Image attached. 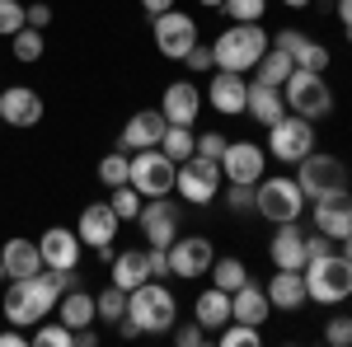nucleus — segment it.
Listing matches in <instances>:
<instances>
[{"label":"nucleus","instance_id":"obj_21","mask_svg":"<svg viewBox=\"0 0 352 347\" xmlns=\"http://www.w3.org/2000/svg\"><path fill=\"white\" fill-rule=\"evenodd\" d=\"M164 127H169V122H164L160 108H141V113H132L127 127H122V150H151V146H160Z\"/></svg>","mask_w":352,"mask_h":347},{"label":"nucleus","instance_id":"obj_55","mask_svg":"<svg viewBox=\"0 0 352 347\" xmlns=\"http://www.w3.org/2000/svg\"><path fill=\"white\" fill-rule=\"evenodd\" d=\"M282 5H287V10H305L310 0H282Z\"/></svg>","mask_w":352,"mask_h":347},{"label":"nucleus","instance_id":"obj_26","mask_svg":"<svg viewBox=\"0 0 352 347\" xmlns=\"http://www.w3.org/2000/svg\"><path fill=\"white\" fill-rule=\"evenodd\" d=\"M244 113H249L254 122L272 127L277 117H287V99H282V89H277V85L254 80V85H249V104H244Z\"/></svg>","mask_w":352,"mask_h":347},{"label":"nucleus","instance_id":"obj_30","mask_svg":"<svg viewBox=\"0 0 352 347\" xmlns=\"http://www.w3.org/2000/svg\"><path fill=\"white\" fill-rule=\"evenodd\" d=\"M254 71H258V80H263V85H277V89H282V80L296 71V61H292V52H282V47H268V52L258 56Z\"/></svg>","mask_w":352,"mask_h":347},{"label":"nucleus","instance_id":"obj_20","mask_svg":"<svg viewBox=\"0 0 352 347\" xmlns=\"http://www.w3.org/2000/svg\"><path fill=\"white\" fill-rule=\"evenodd\" d=\"M315 230L329 235L338 244L352 230V192H329V197H315Z\"/></svg>","mask_w":352,"mask_h":347},{"label":"nucleus","instance_id":"obj_1","mask_svg":"<svg viewBox=\"0 0 352 347\" xmlns=\"http://www.w3.org/2000/svg\"><path fill=\"white\" fill-rule=\"evenodd\" d=\"M56 291L52 282H47V272H33V277H14L10 287H5V324H19V328H33V324H43L47 315H56Z\"/></svg>","mask_w":352,"mask_h":347},{"label":"nucleus","instance_id":"obj_2","mask_svg":"<svg viewBox=\"0 0 352 347\" xmlns=\"http://www.w3.org/2000/svg\"><path fill=\"white\" fill-rule=\"evenodd\" d=\"M127 320H132L141 333L160 338V333H169L174 320H179V300H174V291H169L164 282L151 277V282H141V287L127 291Z\"/></svg>","mask_w":352,"mask_h":347},{"label":"nucleus","instance_id":"obj_8","mask_svg":"<svg viewBox=\"0 0 352 347\" xmlns=\"http://www.w3.org/2000/svg\"><path fill=\"white\" fill-rule=\"evenodd\" d=\"M221 183H226V174H221L217 160H207V155H188V160L179 164L174 192H179L188 207H212L217 192H221Z\"/></svg>","mask_w":352,"mask_h":347},{"label":"nucleus","instance_id":"obj_52","mask_svg":"<svg viewBox=\"0 0 352 347\" xmlns=\"http://www.w3.org/2000/svg\"><path fill=\"white\" fill-rule=\"evenodd\" d=\"M338 24L348 28V38H352V0H338Z\"/></svg>","mask_w":352,"mask_h":347},{"label":"nucleus","instance_id":"obj_18","mask_svg":"<svg viewBox=\"0 0 352 347\" xmlns=\"http://www.w3.org/2000/svg\"><path fill=\"white\" fill-rule=\"evenodd\" d=\"M38 254H43V267H80L85 244H80L76 230L52 225V230H43V235H38Z\"/></svg>","mask_w":352,"mask_h":347},{"label":"nucleus","instance_id":"obj_33","mask_svg":"<svg viewBox=\"0 0 352 347\" xmlns=\"http://www.w3.org/2000/svg\"><path fill=\"white\" fill-rule=\"evenodd\" d=\"M292 61H296L300 71H329V47L300 33V38H296V47H292Z\"/></svg>","mask_w":352,"mask_h":347},{"label":"nucleus","instance_id":"obj_24","mask_svg":"<svg viewBox=\"0 0 352 347\" xmlns=\"http://www.w3.org/2000/svg\"><path fill=\"white\" fill-rule=\"evenodd\" d=\"M263 291H268L272 310H300L305 305V277H300V267H277Z\"/></svg>","mask_w":352,"mask_h":347},{"label":"nucleus","instance_id":"obj_37","mask_svg":"<svg viewBox=\"0 0 352 347\" xmlns=\"http://www.w3.org/2000/svg\"><path fill=\"white\" fill-rule=\"evenodd\" d=\"M127 174H132V160H127L122 150H113V155L99 160V183H104V188H122V183H127Z\"/></svg>","mask_w":352,"mask_h":347},{"label":"nucleus","instance_id":"obj_45","mask_svg":"<svg viewBox=\"0 0 352 347\" xmlns=\"http://www.w3.org/2000/svg\"><path fill=\"white\" fill-rule=\"evenodd\" d=\"M226 146H230V141H226L221 132H202L197 136V155H207V160H217V164H221V155H226Z\"/></svg>","mask_w":352,"mask_h":347},{"label":"nucleus","instance_id":"obj_60","mask_svg":"<svg viewBox=\"0 0 352 347\" xmlns=\"http://www.w3.org/2000/svg\"><path fill=\"white\" fill-rule=\"evenodd\" d=\"M0 89H5V85H0Z\"/></svg>","mask_w":352,"mask_h":347},{"label":"nucleus","instance_id":"obj_23","mask_svg":"<svg viewBox=\"0 0 352 347\" xmlns=\"http://www.w3.org/2000/svg\"><path fill=\"white\" fill-rule=\"evenodd\" d=\"M268 258H272V267H305V235H300V221L277 225V235L268 240Z\"/></svg>","mask_w":352,"mask_h":347},{"label":"nucleus","instance_id":"obj_43","mask_svg":"<svg viewBox=\"0 0 352 347\" xmlns=\"http://www.w3.org/2000/svg\"><path fill=\"white\" fill-rule=\"evenodd\" d=\"M324 343L333 347H352V315H333L324 324Z\"/></svg>","mask_w":352,"mask_h":347},{"label":"nucleus","instance_id":"obj_11","mask_svg":"<svg viewBox=\"0 0 352 347\" xmlns=\"http://www.w3.org/2000/svg\"><path fill=\"white\" fill-rule=\"evenodd\" d=\"M136 225H141V235L155 244V249H169V244L179 240L184 207L169 202V197H146V202H141V216H136Z\"/></svg>","mask_w":352,"mask_h":347},{"label":"nucleus","instance_id":"obj_17","mask_svg":"<svg viewBox=\"0 0 352 347\" xmlns=\"http://www.w3.org/2000/svg\"><path fill=\"white\" fill-rule=\"evenodd\" d=\"M207 104L217 108L221 117H235L249 104V80L240 71H212V85H207Z\"/></svg>","mask_w":352,"mask_h":347},{"label":"nucleus","instance_id":"obj_16","mask_svg":"<svg viewBox=\"0 0 352 347\" xmlns=\"http://www.w3.org/2000/svg\"><path fill=\"white\" fill-rule=\"evenodd\" d=\"M263 146L258 141H230L226 155H221V174L226 183H258L263 179Z\"/></svg>","mask_w":352,"mask_h":347},{"label":"nucleus","instance_id":"obj_41","mask_svg":"<svg viewBox=\"0 0 352 347\" xmlns=\"http://www.w3.org/2000/svg\"><path fill=\"white\" fill-rule=\"evenodd\" d=\"M24 10L28 5H19V0H0V38H14V33L28 24Z\"/></svg>","mask_w":352,"mask_h":347},{"label":"nucleus","instance_id":"obj_54","mask_svg":"<svg viewBox=\"0 0 352 347\" xmlns=\"http://www.w3.org/2000/svg\"><path fill=\"white\" fill-rule=\"evenodd\" d=\"M338 254H343V258H348V263H352V230H348V235H343V240H338Z\"/></svg>","mask_w":352,"mask_h":347},{"label":"nucleus","instance_id":"obj_53","mask_svg":"<svg viewBox=\"0 0 352 347\" xmlns=\"http://www.w3.org/2000/svg\"><path fill=\"white\" fill-rule=\"evenodd\" d=\"M141 10L146 14H164V10H174V0H141Z\"/></svg>","mask_w":352,"mask_h":347},{"label":"nucleus","instance_id":"obj_6","mask_svg":"<svg viewBox=\"0 0 352 347\" xmlns=\"http://www.w3.org/2000/svg\"><path fill=\"white\" fill-rule=\"evenodd\" d=\"M282 99H287V113H296V117H310V122H320L333 113V89H329L324 71H292L287 80H282Z\"/></svg>","mask_w":352,"mask_h":347},{"label":"nucleus","instance_id":"obj_36","mask_svg":"<svg viewBox=\"0 0 352 347\" xmlns=\"http://www.w3.org/2000/svg\"><path fill=\"white\" fill-rule=\"evenodd\" d=\"M94 310H99V320H104V324H118L122 315H127V291H122V287L99 291V295H94Z\"/></svg>","mask_w":352,"mask_h":347},{"label":"nucleus","instance_id":"obj_34","mask_svg":"<svg viewBox=\"0 0 352 347\" xmlns=\"http://www.w3.org/2000/svg\"><path fill=\"white\" fill-rule=\"evenodd\" d=\"M244 282H249V267H244L240 258H217V263H212V287H221V291H240Z\"/></svg>","mask_w":352,"mask_h":347},{"label":"nucleus","instance_id":"obj_14","mask_svg":"<svg viewBox=\"0 0 352 347\" xmlns=\"http://www.w3.org/2000/svg\"><path fill=\"white\" fill-rule=\"evenodd\" d=\"M43 94L33 89V85H5L0 89V117H5V127H38L43 122Z\"/></svg>","mask_w":352,"mask_h":347},{"label":"nucleus","instance_id":"obj_15","mask_svg":"<svg viewBox=\"0 0 352 347\" xmlns=\"http://www.w3.org/2000/svg\"><path fill=\"white\" fill-rule=\"evenodd\" d=\"M118 230H122V216L113 212V202H89L76 221V235H80L85 249H104V244L118 240Z\"/></svg>","mask_w":352,"mask_h":347},{"label":"nucleus","instance_id":"obj_13","mask_svg":"<svg viewBox=\"0 0 352 347\" xmlns=\"http://www.w3.org/2000/svg\"><path fill=\"white\" fill-rule=\"evenodd\" d=\"M212 263H217V249H212L207 235H188V240L179 235V240L169 244V277L192 282V277H207Z\"/></svg>","mask_w":352,"mask_h":347},{"label":"nucleus","instance_id":"obj_31","mask_svg":"<svg viewBox=\"0 0 352 347\" xmlns=\"http://www.w3.org/2000/svg\"><path fill=\"white\" fill-rule=\"evenodd\" d=\"M160 150L169 155L174 164H184L188 155H197V136H192V127H164V136H160Z\"/></svg>","mask_w":352,"mask_h":347},{"label":"nucleus","instance_id":"obj_19","mask_svg":"<svg viewBox=\"0 0 352 347\" xmlns=\"http://www.w3.org/2000/svg\"><path fill=\"white\" fill-rule=\"evenodd\" d=\"M164 122H174V127H192L197 122V113H202V89L192 80H174V85H164Z\"/></svg>","mask_w":352,"mask_h":347},{"label":"nucleus","instance_id":"obj_25","mask_svg":"<svg viewBox=\"0 0 352 347\" xmlns=\"http://www.w3.org/2000/svg\"><path fill=\"white\" fill-rule=\"evenodd\" d=\"M0 267H5L10 282H14V277H33V272H43L38 240H5V244H0Z\"/></svg>","mask_w":352,"mask_h":347},{"label":"nucleus","instance_id":"obj_9","mask_svg":"<svg viewBox=\"0 0 352 347\" xmlns=\"http://www.w3.org/2000/svg\"><path fill=\"white\" fill-rule=\"evenodd\" d=\"M174 179H179V164L169 160L160 146L132 150V174H127V183H132L141 197H169V192H174Z\"/></svg>","mask_w":352,"mask_h":347},{"label":"nucleus","instance_id":"obj_44","mask_svg":"<svg viewBox=\"0 0 352 347\" xmlns=\"http://www.w3.org/2000/svg\"><path fill=\"white\" fill-rule=\"evenodd\" d=\"M226 207H230L235 216L254 212V183H230L226 188Z\"/></svg>","mask_w":352,"mask_h":347},{"label":"nucleus","instance_id":"obj_7","mask_svg":"<svg viewBox=\"0 0 352 347\" xmlns=\"http://www.w3.org/2000/svg\"><path fill=\"white\" fill-rule=\"evenodd\" d=\"M296 183H300V192H305V202L329 197V192H348V164L338 160V155L310 150L305 160H296Z\"/></svg>","mask_w":352,"mask_h":347},{"label":"nucleus","instance_id":"obj_39","mask_svg":"<svg viewBox=\"0 0 352 347\" xmlns=\"http://www.w3.org/2000/svg\"><path fill=\"white\" fill-rule=\"evenodd\" d=\"M141 202H146V197H141V192H136L132 183L113 188V212L122 216V221H136V216H141Z\"/></svg>","mask_w":352,"mask_h":347},{"label":"nucleus","instance_id":"obj_40","mask_svg":"<svg viewBox=\"0 0 352 347\" xmlns=\"http://www.w3.org/2000/svg\"><path fill=\"white\" fill-rule=\"evenodd\" d=\"M258 333H263V328H254V324L230 320L226 328H221V347H254V343H258Z\"/></svg>","mask_w":352,"mask_h":347},{"label":"nucleus","instance_id":"obj_10","mask_svg":"<svg viewBox=\"0 0 352 347\" xmlns=\"http://www.w3.org/2000/svg\"><path fill=\"white\" fill-rule=\"evenodd\" d=\"M315 150V127H310V117H296V113H287V117H277L268 127V155L282 164H296L305 160Z\"/></svg>","mask_w":352,"mask_h":347},{"label":"nucleus","instance_id":"obj_32","mask_svg":"<svg viewBox=\"0 0 352 347\" xmlns=\"http://www.w3.org/2000/svg\"><path fill=\"white\" fill-rule=\"evenodd\" d=\"M28 343H38V347H76V333H71L61 320H52V315H47L43 324H33Z\"/></svg>","mask_w":352,"mask_h":347},{"label":"nucleus","instance_id":"obj_5","mask_svg":"<svg viewBox=\"0 0 352 347\" xmlns=\"http://www.w3.org/2000/svg\"><path fill=\"white\" fill-rule=\"evenodd\" d=\"M254 212L272 221V225H287V221H300L305 212V192H300L296 174H268L254 183Z\"/></svg>","mask_w":352,"mask_h":347},{"label":"nucleus","instance_id":"obj_59","mask_svg":"<svg viewBox=\"0 0 352 347\" xmlns=\"http://www.w3.org/2000/svg\"><path fill=\"white\" fill-rule=\"evenodd\" d=\"M0 127H5V117H0Z\"/></svg>","mask_w":352,"mask_h":347},{"label":"nucleus","instance_id":"obj_50","mask_svg":"<svg viewBox=\"0 0 352 347\" xmlns=\"http://www.w3.org/2000/svg\"><path fill=\"white\" fill-rule=\"evenodd\" d=\"M24 343H28V333L19 324H5V328H0V347H24Z\"/></svg>","mask_w":352,"mask_h":347},{"label":"nucleus","instance_id":"obj_3","mask_svg":"<svg viewBox=\"0 0 352 347\" xmlns=\"http://www.w3.org/2000/svg\"><path fill=\"white\" fill-rule=\"evenodd\" d=\"M272 47V38L263 33V24H230L221 28V38L212 43V56H217V71H254L258 56Z\"/></svg>","mask_w":352,"mask_h":347},{"label":"nucleus","instance_id":"obj_22","mask_svg":"<svg viewBox=\"0 0 352 347\" xmlns=\"http://www.w3.org/2000/svg\"><path fill=\"white\" fill-rule=\"evenodd\" d=\"M268 315H272V300H268V291H263L258 282H244L240 291H230V320L263 328V324H268Z\"/></svg>","mask_w":352,"mask_h":347},{"label":"nucleus","instance_id":"obj_28","mask_svg":"<svg viewBox=\"0 0 352 347\" xmlns=\"http://www.w3.org/2000/svg\"><path fill=\"white\" fill-rule=\"evenodd\" d=\"M109 267H113V287H122V291H132V287H141V282H151L146 249H118Z\"/></svg>","mask_w":352,"mask_h":347},{"label":"nucleus","instance_id":"obj_4","mask_svg":"<svg viewBox=\"0 0 352 347\" xmlns=\"http://www.w3.org/2000/svg\"><path fill=\"white\" fill-rule=\"evenodd\" d=\"M300 277H305V300H315V305H343L352 295V263L338 249L324 258H310L300 267Z\"/></svg>","mask_w":352,"mask_h":347},{"label":"nucleus","instance_id":"obj_29","mask_svg":"<svg viewBox=\"0 0 352 347\" xmlns=\"http://www.w3.org/2000/svg\"><path fill=\"white\" fill-rule=\"evenodd\" d=\"M56 320L66 324L71 333H76V328H85V324H94V320H99V310H94V295L80 291V287H71V291L56 300Z\"/></svg>","mask_w":352,"mask_h":347},{"label":"nucleus","instance_id":"obj_46","mask_svg":"<svg viewBox=\"0 0 352 347\" xmlns=\"http://www.w3.org/2000/svg\"><path fill=\"white\" fill-rule=\"evenodd\" d=\"M184 61H188V71H217V56H212V47H202V43H192Z\"/></svg>","mask_w":352,"mask_h":347},{"label":"nucleus","instance_id":"obj_12","mask_svg":"<svg viewBox=\"0 0 352 347\" xmlns=\"http://www.w3.org/2000/svg\"><path fill=\"white\" fill-rule=\"evenodd\" d=\"M151 38L169 61H184L188 47L197 43V24L192 14H179V10H164V14H151Z\"/></svg>","mask_w":352,"mask_h":347},{"label":"nucleus","instance_id":"obj_47","mask_svg":"<svg viewBox=\"0 0 352 347\" xmlns=\"http://www.w3.org/2000/svg\"><path fill=\"white\" fill-rule=\"evenodd\" d=\"M24 19H28V28H47L52 24V5H47V0H33L24 10Z\"/></svg>","mask_w":352,"mask_h":347},{"label":"nucleus","instance_id":"obj_51","mask_svg":"<svg viewBox=\"0 0 352 347\" xmlns=\"http://www.w3.org/2000/svg\"><path fill=\"white\" fill-rule=\"evenodd\" d=\"M99 343V333H94V324H85V328H76V347H94Z\"/></svg>","mask_w":352,"mask_h":347},{"label":"nucleus","instance_id":"obj_56","mask_svg":"<svg viewBox=\"0 0 352 347\" xmlns=\"http://www.w3.org/2000/svg\"><path fill=\"white\" fill-rule=\"evenodd\" d=\"M197 5H207V10H221V5H226V0H197Z\"/></svg>","mask_w":352,"mask_h":347},{"label":"nucleus","instance_id":"obj_35","mask_svg":"<svg viewBox=\"0 0 352 347\" xmlns=\"http://www.w3.org/2000/svg\"><path fill=\"white\" fill-rule=\"evenodd\" d=\"M10 47H14V56H19V61H38V56L47 52V47H43V28H19V33H14V38H10Z\"/></svg>","mask_w":352,"mask_h":347},{"label":"nucleus","instance_id":"obj_57","mask_svg":"<svg viewBox=\"0 0 352 347\" xmlns=\"http://www.w3.org/2000/svg\"><path fill=\"white\" fill-rule=\"evenodd\" d=\"M348 315H352V295H348Z\"/></svg>","mask_w":352,"mask_h":347},{"label":"nucleus","instance_id":"obj_27","mask_svg":"<svg viewBox=\"0 0 352 347\" xmlns=\"http://www.w3.org/2000/svg\"><path fill=\"white\" fill-rule=\"evenodd\" d=\"M192 320L202 324L207 333H221V328L230 324V291H221V287H207V291L192 300Z\"/></svg>","mask_w":352,"mask_h":347},{"label":"nucleus","instance_id":"obj_48","mask_svg":"<svg viewBox=\"0 0 352 347\" xmlns=\"http://www.w3.org/2000/svg\"><path fill=\"white\" fill-rule=\"evenodd\" d=\"M324 254H333V240H329V235H320V230L305 235V263H310V258H324Z\"/></svg>","mask_w":352,"mask_h":347},{"label":"nucleus","instance_id":"obj_58","mask_svg":"<svg viewBox=\"0 0 352 347\" xmlns=\"http://www.w3.org/2000/svg\"><path fill=\"white\" fill-rule=\"evenodd\" d=\"M0 282H5V267H0Z\"/></svg>","mask_w":352,"mask_h":347},{"label":"nucleus","instance_id":"obj_49","mask_svg":"<svg viewBox=\"0 0 352 347\" xmlns=\"http://www.w3.org/2000/svg\"><path fill=\"white\" fill-rule=\"evenodd\" d=\"M146 263H151V277H169V249H146Z\"/></svg>","mask_w":352,"mask_h":347},{"label":"nucleus","instance_id":"obj_38","mask_svg":"<svg viewBox=\"0 0 352 347\" xmlns=\"http://www.w3.org/2000/svg\"><path fill=\"white\" fill-rule=\"evenodd\" d=\"M221 10L230 14V24H263V14H268V0H226Z\"/></svg>","mask_w":352,"mask_h":347},{"label":"nucleus","instance_id":"obj_42","mask_svg":"<svg viewBox=\"0 0 352 347\" xmlns=\"http://www.w3.org/2000/svg\"><path fill=\"white\" fill-rule=\"evenodd\" d=\"M169 338H174L179 347H202V343H207V328H202L197 320H188V324H179V320H174V328H169Z\"/></svg>","mask_w":352,"mask_h":347}]
</instances>
